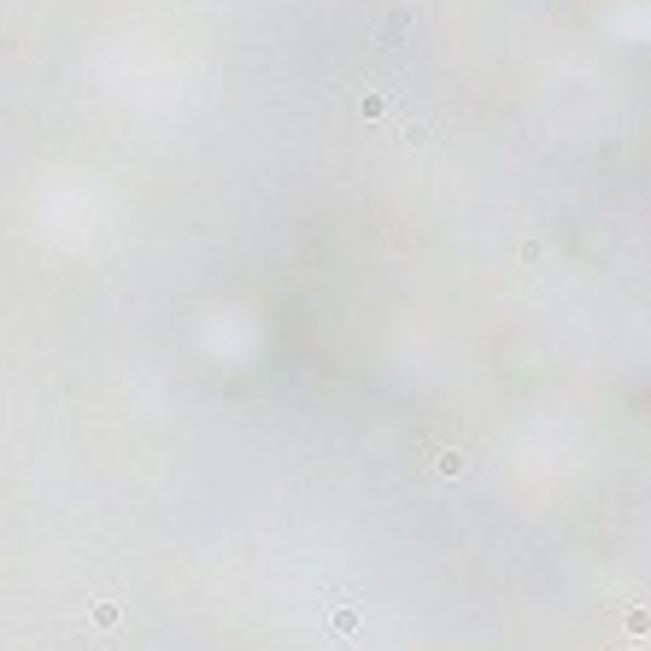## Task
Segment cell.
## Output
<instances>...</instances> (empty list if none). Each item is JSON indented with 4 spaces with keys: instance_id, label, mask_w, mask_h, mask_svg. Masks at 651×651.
<instances>
[{
    "instance_id": "1",
    "label": "cell",
    "mask_w": 651,
    "mask_h": 651,
    "mask_svg": "<svg viewBox=\"0 0 651 651\" xmlns=\"http://www.w3.org/2000/svg\"><path fill=\"white\" fill-rule=\"evenodd\" d=\"M434 463H440V475H463V470H470V463H463V452H440Z\"/></svg>"
},
{
    "instance_id": "2",
    "label": "cell",
    "mask_w": 651,
    "mask_h": 651,
    "mask_svg": "<svg viewBox=\"0 0 651 651\" xmlns=\"http://www.w3.org/2000/svg\"><path fill=\"white\" fill-rule=\"evenodd\" d=\"M346 628H358V610H353V605L335 610V633H346Z\"/></svg>"
}]
</instances>
